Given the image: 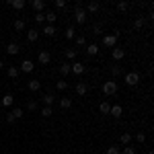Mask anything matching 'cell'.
<instances>
[{
    "mask_svg": "<svg viewBox=\"0 0 154 154\" xmlns=\"http://www.w3.org/2000/svg\"><path fill=\"white\" fill-rule=\"evenodd\" d=\"M86 17H88L86 11H84L80 4H76V6H74V11H72V19L76 21V25H84V23H86Z\"/></svg>",
    "mask_w": 154,
    "mask_h": 154,
    "instance_id": "6da1fadb",
    "label": "cell"
},
{
    "mask_svg": "<svg viewBox=\"0 0 154 154\" xmlns=\"http://www.w3.org/2000/svg\"><path fill=\"white\" fill-rule=\"evenodd\" d=\"M103 93H105L107 97L115 95V93H117V82H115V80H107V82H103Z\"/></svg>",
    "mask_w": 154,
    "mask_h": 154,
    "instance_id": "7a4b0ae2",
    "label": "cell"
},
{
    "mask_svg": "<svg viewBox=\"0 0 154 154\" xmlns=\"http://www.w3.org/2000/svg\"><path fill=\"white\" fill-rule=\"evenodd\" d=\"M140 80H142V76H140L138 72H128V74H125V84H128V86H136Z\"/></svg>",
    "mask_w": 154,
    "mask_h": 154,
    "instance_id": "3957f363",
    "label": "cell"
},
{
    "mask_svg": "<svg viewBox=\"0 0 154 154\" xmlns=\"http://www.w3.org/2000/svg\"><path fill=\"white\" fill-rule=\"evenodd\" d=\"M86 72V66H84L82 62H72L70 64V74H76V76H80Z\"/></svg>",
    "mask_w": 154,
    "mask_h": 154,
    "instance_id": "277c9868",
    "label": "cell"
},
{
    "mask_svg": "<svg viewBox=\"0 0 154 154\" xmlns=\"http://www.w3.org/2000/svg\"><path fill=\"white\" fill-rule=\"evenodd\" d=\"M33 70H35V64H33L31 60H23V62L19 64V72H25V74H31Z\"/></svg>",
    "mask_w": 154,
    "mask_h": 154,
    "instance_id": "5b68a950",
    "label": "cell"
},
{
    "mask_svg": "<svg viewBox=\"0 0 154 154\" xmlns=\"http://www.w3.org/2000/svg\"><path fill=\"white\" fill-rule=\"evenodd\" d=\"M117 39H119V37L113 35V33H111V35H103V45L109 48V49H113L115 45H117Z\"/></svg>",
    "mask_w": 154,
    "mask_h": 154,
    "instance_id": "8992f818",
    "label": "cell"
},
{
    "mask_svg": "<svg viewBox=\"0 0 154 154\" xmlns=\"http://www.w3.org/2000/svg\"><path fill=\"white\" fill-rule=\"evenodd\" d=\"M37 62H39L41 66H48L49 62H51V54H49V51H45V49H43V51H39V56H37Z\"/></svg>",
    "mask_w": 154,
    "mask_h": 154,
    "instance_id": "52a82bcc",
    "label": "cell"
},
{
    "mask_svg": "<svg viewBox=\"0 0 154 154\" xmlns=\"http://www.w3.org/2000/svg\"><path fill=\"white\" fill-rule=\"evenodd\" d=\"M6 6H11L14 11H23L25 6H27V2L25 0H6Z\"/></svg>",
    "mask_w": 154,
    "mask_h": 154,
    "instance_id": "ba28073f",
    "label": "cell"
},
{
    "mask_svg": "<svg viewBox=\"0 0 154 154\" xmlns=\"http://www.w3.org/2000/svg\"><path fill=\"white\" fill-rule=\"evenodd\" d=\"M111 56H113V60H123L125 58V48H121V45H115L113 48V51H111Z\"/></svg>",
    "mask_w": 154,
    "mask_h": 154,
    "instance_id": "9c48e42d",
    "label": "cell"
},
{
    "mask_svg": "<svg viewBox=\"0 0 154 154\" xmlns=\"http://www.w3.org/2000/svg\"><path fill=\"white\" fill-rule=\"evenodd\" d=\"M27 88H29L31 93H37V91H41V80H37V78H31V80L27 82Z\"/></svg>",
    "mask_w": 154,
    "mask_h": 154,
    "instance_id": "30bf717a",
    "label": "cell"
},
{
    "mask_svg": "<svg viewBox=\"0 0 154 154\" xmlns=\"http://www.w3.org/2000/svg\"><path fill=\"white\" fill-rule=\"evenodd\" d=\"M109 115H111V117H115V119H119L121 115H123V107H121V105H111Z\"/></svg>",
    "mask_w": 154,
    "mask_h": 154,
    "instance_id": "8fae6325",
    "label": "cell"
},
{
    "mask_svg": "<svg viewBox=\"0 0 154 154\" xmlns=\"http://www.w3.org/2000/svg\"><path fill=\"white\" fill-rule=\"evenodd\" d=\"M37 39H39V31L37 29H27V41L29 43H35Z\"/></svg>",
    "mask_w": 154,
    "mask_h": 154,
    "instance_id": "7c38bea8",
    "label": "cell"
},
{
    "mask_svg": "<svg viewBox=\"0 0 154 154\" xmlns=\"http://www.w3.org/2000/svg\"><path fill=\"white\" fill-rule=\"evenodd\" d=\"M19 51H21V45H19V43H14V41L6 45V54H8V56H17Z\"/></svg>",
    "mask_w": 154,
    "mask_h": 154,
    "instance_id": "4fadbf2b",
    "label": "cell"
},
{
    "mask_svg": "<svg viewBox=\"0 0 154 154\" xmlns=\"http://www.w3.org/2000/svg\"><path fill=\"white\" fill-rule=\"evenodd\" d=\"M86 93H88V84H86V82H76V95L84 97Z\"/></svg>",
    "mask_w": 154,
    "mask_h": 154,
    "instance_id": "5bb4252c",
    "label": "cell"
},
{
    "mask_svg": "<svg viewBox=\"0 0 154 154\" xmlns=\"http://www.w3.org/2000/svg\"><path fill=\"white\" fill-rule=\"evenodd\" d=\"M99 8H101V4H99V2H88L84 11H86V14H88V12H91V14H95V12H99Z\"/></svg>",
    "mask_w": 154,
    "mask_h": 154,
    "instance_id": "9a60e30c",
    "label": "cell"
},
{
    "mask_svg": "<svg viewBox=\"0 0 154 154\" xmlns=\"http://www.w3.org/2000/svg\"><path fill=\"white\" fill-rule=\"evenodd\" d=\"M12 27H14V31H19V33H21V31L27 29V23H25V19H17V21L12 23Z\"/></svg>",
    "mask_w": 154,
    "mask_h": 154,
    "instance_id": "2e32d148",
    "label": "cell"
},
{
    "mask_svg": "<svg viewBox=\"0 0 154 154\" xmlns=\"http://www.w3.org/2000/svg\"><path fill=\"white\" fill-rule=\"evenodd\" d=\"M31 6H33L37 12H45V2H43V0H33Z\"/></svg>",
    "mask_w": 154,
    "mask_h": 154,
    "instance_id": "e0dca14e",
    "label": "cell"
},
{
    "mask_svg": "<svg viewBox=\"0 0 154 154\" xmlns=\"http://www.w3.org/2000/svg\"><path fill=\"white\" fill-rule=\"evenodd\" d=\"M58 103H60L62 109H70L72 107V99L70 97H62V99H58Z\"/></svg>",
    "mask_w": 154,
    "mask_h": 154,
    "instance_id": "ac0fdd59",
    "label": "cell"
},
{
    "mask_svg": "<svg viewBox=\"0 0 154 154\" xmlns=\"http://www.w3.org/2000/svg\"><path fill=\"white\" fill-rule=\"evenodd\" d=\"M56 101H58V99H56V97L51 95V93H48V95H43V105H45V107H51L54 103H56Z\"/></svg>",
    "mask_w": 154,
    "mask_h": 154,
    "instance_id": "d6986e66",
    "label": "cell"
},
{
    "mask_svg": "<svg viewBox=\"0 0 154 154\" xmlns=\"http://www.w3.org/2000/svg\"><path fill=\"white\" fill-rule=\"evenodd\" d=\"M19 74H21V72H19L17 66H8V68H6V76H8V78H17Z\"/></svg>",
    "mask_w": 154,
    "mask_h": 154,
    "instance_id": "ffe728a7",
    "label": "cell"
},
{
    "mask_svg": "<svg viewBox=\"0 0 154 154\" xmlns=\"http://www.w3.org/2000/svg\"><path fill=\"white\" fill-rule=\"evenodd\" d=\"M99 111H101L103 115H109V111H111V103H109V101H103V103L99 105Z\"/></svg>",
    "mask_w": 154,
    "mask_h": 154,
    "instance_id": "44dd1931",
    "label": "cell"
},
{
    "mask_svg": "<svg viewBox=\"0 0 154 154\" xmlns=\"http://www.w3.org/2000/svg\"><path fill=\"white\" fill-rule=\"evenodd\" d=\"M11 115H12L14 119H21V117L25 115V109H23V107H14V109L11 111Z\"/></svg>",
    "mask_w": 154,
    "mask_h": 154,
    "instance_id": "7402d4cb",
    "label": "cell"
},
{
    "mask_svg": "<svg viewBox=\"0 0 154 154\" xmlns=\"http://www.w3.org/2000/svg\"><path fill=\"white\" fill-rule=\"evenodd\" d=\"M119 140H121V144H123V146H130L134 138H131V134H130V131H125V134H121V138H119Z\"/></svg>",
    "mask_w": 154,
    "mask_h": 154,
    "instance_id": "603a6c76",
    "label": "cell"
},
{
    "mask_svg": "<svg viewBox=\"0 0 154 154\" xmlns=\"http://www.w3.org/2000/svg\"><path fill=\"white\" fill-rule=\"evenodd\" d=\"M45 21H48L49 25H54L56 21H58V14H56L54 11H48V12H45Z\"/></svg>",
    "mask_w": 154,
    "mask_h": 154,
    "instance_id": "cb8c5ba5",
    "label": "cell"
},
{
    "mask_svg": "<svg viewBox=\"0 0 154 154\" xmlns=\"http://www.w3.org/2000/svg\"><path fill=\"white\" fill-rule=\"evenodd\" d=\"M0 103H2V107H11L12 103H14V97H12V95H4Z\"/></svg>",
    "mask_w": 154,
    "mask_h": 154,
    "instance_id": "d4e9b609",
    "label": "cell"
},
{
    "mask_svg": "<svg viewBox=\"0 0 154 154\" xmlns=\"http://www.w3.org/2000/svg\"><path fill=\"white\" fill-rule=\"evenodd\" d=\"M43 35L54 37L56 35V27H54V25H45V27H43Z\"/></svg>",
    "mask_w": 154,
    "mask_h": 154,
    "instance_id": "484cf974",
    "label": "cell"
},
{
    "mask_svg": "<svg viewBox=\"0 0 154 154\" xmlns=\"http://www.w3.org/2000/svg\"><path fill=\"white\" fill-rule=\"evenodd\" d=\"M86 54H88L91 58H93V56H97V54H99V45H97V43H91V45L86 48Z\"/></svg>",
    "mask_w": 154,
    "mask_h": 154,
    "instance_id": "4316f807",
    "label": "cell"
},
{
    "mask_svg": "<svg viewBox=\"0 0 154 154\" xmlns=\"http://www.w3.org/2000/svg\"><path fill=\"white\" fill-rule=\"evenodd\" d=\"M60 74H62V76H68V74H70V64H68V62L60 64Z\"/></svg>",
    "mask_w": 154,
    "mask_h": 154,
    "instance_id": "83f0119b",
    "label": "cell"
},
{
    "mask_svg": "<svg viewBox=\"0 0 154 154\" xmlns=\"http://www.w3.org/2000/svg\"><path fill=\"white\" fill-rule=\"evenodd\" d=\"M33 21H35L37 25H43V21H45V12H35V14H33Z\"/></svg>",
    "mask_w": 154,
    "mask_h": 154,
    "instance_id": "f1b7e54d",
    "label": "cell"
},
{
    "mask_svg": "<svg viewBox=\"0 0 154 154\" xmlns=\"http://www.w3.org/2000/svg\"><path fill=\"white\" fill-rule=\"evenodd\" d=\"M64 35H66V39H74L76 37V31H74V27H66V31H64Z\"/></svg>",
    "mask_w": 154,
    "mask_h": 154,
    "instance_id": "f546056e",
    "label": "cell"
},
{
    "mask_svg": "<svg viewBox=\"0 0 154 154\" xmlns=\"http://www.w3.org/2000/svg\"><path fill=\"white\" fill-rule=\"evenodd\" d=\"M76 56H78V49H66V58L68 60H74L76 62Z\"/></svg>",
    "mask_w": 154,
    "mask_h": 154,
    "instance_id": "4dcf8cb0",
    "label": "cell"
},
{
    "mask_svg": "<svg viewBox=\"0 0 154 154\" xmlns=\"http://www.w3.org/2000/svg\"><path fill=\"white\" fill-rule=\"evenodd\" d=\"M144 25H146V19H144V17H138V19L134 21V27H136V29H142Z\"/></svg>",
    "mask_w": 154,
    "mask_h": 154,
    "instance_id": "1f68e13d",
    "label": "cell"
},
{
    "mask_svg": "<svg viewBox=\"0 0 154 154\" xmlns=\"http://www.w3.org/2000/svg\"><path fill=\"white\" fill-rule=\"evenodd\" d=\"M128 8H130V2H123V0H121V2H117V11L119 12H125Z\"/></svg>",
    "mask_w": 154,
    "mask_h": 154,
    "instance_id": "d6a6232c",
    "label": "cell"
},
{
    "mask_svg": "<svg viewBox=\"0 0 154 154\" xmlns=\"http://www.w3.org/2000/svg\"><path fill=\"white\" fill-rule=\"evenodd\" d=\"M56 88H58V91H66V88H68V82L62 78V80H58V82H56Z\"/></svg>",
    "mask_w": 154,
    "mask_h": 154,
    "instance_id": "836d02e7",
    "label": "cell"
},
{
    "mask_svg": "<svg viewBox=\"0 0 154 154\" xmlns=\"http://www.w3.org/2000/svg\"><path fill=\"white\" fill-rule=\"evenodd\" d=\"M105 154H121V148L119 146H109Z\"/></svg>",
    "mask_w": 154,
    "mask_h": 154,
    "instance_id": "e575fe53",
    "label": "cell"
},
{
    "mask_svg": "<svg viewBox=\"0 0 154 154\" xmlns=\"http://www.w3.org/2000/svg\"><path fill=\"white\" fill-rule=\"evenodd\" d=\"M51 113H54V109H51V107H41V115H43V117H49V115H51Z\"/></svg>",
    "mask_w": 154,
    "mask_h": 154,
    "instance_id": "d590c367",
    "label": "cell"
},
{
    "mask_svg": "<svg viewBox=\"0 0 154 154\" xmlns=\"http://www.w3.org/2000/svg\"><path fill=\"white\" fill-rule=\"evenodd\" d=\"M54 6H56L58 11H62V8H66V2H64V0H56V2H54Z\"/></svg>",
    "mask_w": 154,
    "mask_h": 154,
    "instance_id": "8d00e7d4",
    "label": "cell"
},
{
    "mask_svg": "<svg viewBox=\"0 0 154 154\" xmlns=\"http://www.w3.org/2000/svg\"><path fill=\"white\" fill-rule=\"evenodd\" d=\"M136 140H138V142H146V134H144V131H138V134H136Z\"/></svg>",
    "mask_w": 154,
    "mask_h": 154,
    "instance_id": "74e56055",
    "label": "cell"
},
{
    "mask_svg": "<svg viewBox=\"0 0 154 154\" xmlns=\"http://www.w3.org/2000/svg\"><path fill=\"white\" fill-rule=\"evenodd\" d=\"M121 154H136V148H131V146H125V148L121 150Z\"/></svg>",
    "mask_w": 154,
    "mask_h": 154,
    "instance_id": "f35d334b",
    "label": "cell"
},
{
    "mask_svg": "<svg viewBox=\"0 0 154 154\" xmlns=\"http://www.w3.org/2000/svg\"><path fill=\"white\" fill-rule=\"evenodd\" d=\"M93 31H95V35H103V25H95Z\"/></svg>",
    "mask_w": 154,
    "mask_h": 154,
    "instance_id": "ab89813d",
    "label": "cell"
},
{
    "mask_svg": "<svg viewBox=\"0 0 154 154\" xmlns=\"http://www.w3.org/2000/svg\"><path fill=\"white\" fill-rule=\"evenodd\" d=\"M76 45H78V48H82V45H86V39H84L82 35H80V37H76Z\"/></svg>",
    "mask_w": 154,
    "mask_h": 154,
    "instance_id": "60d3db41",
    "label": "cell"
},
{
    "mask_svg": "<svg viewBox=\"0 0 154 154\" xmlns=\"http://www.w3.org/2000/svg\"><path fill=\"white\" fill-rule=\"evenodd\" d=\"M27 109H29V111H35L37 109V101H29V103H27Z\"/></svg>",
    "mask_w": 154,
    "mask_h": 154,
    "instance_id": "b9f144b4",
    "label": "cell"
},
{
    "mask_svg": "<svg viewBox=\"0 0 154 154\" xmlns=\"http://www.w3.org/2000/svg\"><path fill=\"white\" fill-rule=\"evenodd\" d=\"M14 121H17V119L12 117L11 113H6V123H11V125H12V123H14Z\"/></svg>",
    "mask_w": 154,
    "mask_h": 154,
    "instance_id": "7bdbcfd3",
    "label": "cell"
},
{
    "mask_svg": "<svg viewBox=\"0 0 154 154\" xmlns=\"http://www.w3.org/2000/svg\"><path fill=\"white\" fill-rule=\"evenodd\" d=\"M121 74V68L119 66H113V76H119Z\"/></svg>",
    "mask_w": 154,
    "mask_h": 154,
    "instance_id": "ee69618b",
    "label": "cell"
},
{
    "mask_svg": "<svg viewBox=\"0 0 154 154\" xmlns=\"http://www.w3.org/2000/svg\"><path fill=\"white\" fill-rule=\"evenodd\" d=\"M2 68H4V62H2V60H0V70H2Z\"/></svg>",
    "mask_w": 154,
    "mask_h": 154,
    "instance_id": "f6af8a7d",
    "label": "cell"
},
{
    "mask_svg": "<svg viewBox=\"0 0 154 154\" xmlns=\"http://www.w3.org/2000/svg\"><path fill=\"white\" fill-rule=\"evenodd\" d=\"M148 154H154V152H152V150H150V152H148Z\"/></svg>",
    "mask_w": 154,
    "mask_h": 154,
    "instance_id": "bcb514c9",
    "label": "cell"
},
{
    "mask_svg": "<svg viewBox=\"0 0 154 154\" xmlns=\"http://www.w3.org/2000/svg\"><path fill=\"white\" fill-rule=\"evenodd\" d=\"M0 51H2V48H0Z\"/></svg>",
    "mask_w": 154,
    "mask_h": 154,
    "instance_id": "7dc6e473",
    "label": "cell"
}]
</instances>
